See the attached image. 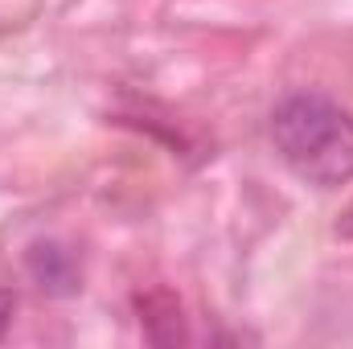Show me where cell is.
Returning a JSON list of instances; mask_svg holds the SVG:
<instances>
[{"label":"cell","mask_w":353,"mask_h":349,"mask_svg":"<svg viewBox=\"0 0 353 349\" xmlns=\"http://www.w3.org/2000/svg\"><path fill=\"white\" fill-rule=\"evenodd\" d=\"M271 140L308 185L337 189L353 181V119L325 94H288L271 111Z\"/></svg>","instance_id":"obj_1"},{"label":"cell","mask_w":353,"mask_h":349,"mask_svg":"<svg viewBox=\"0 0 353 349\" xmlns=\"http://www.w3.org/2000/svg\"><path fill=\"white\" fill-rule=\"evenodd\" d=\"M25 267L33 275V283L41 292H54V296H66L79 288V267H74V255L58 243H33L29 255H25Z\"/></svg>","instance_id":"obj_2"},{"label":"cell","mask_w":353,"mask_h":349,"mask_svg":"<svg viewBox=\"0 0 353 349\" xmlns=\"http://www.w3.org/2000/svg\"><path fill=\"white\" fill-rule=\"evenodd\" d=\"M12 312H17V296H12V292H0V337H4L8 325H12Z\"/></svg>","instance_id":"obj_3"}]
</instances>
